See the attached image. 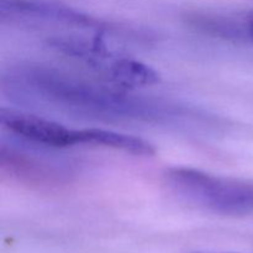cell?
I'll list each match as a JSON object with an SVG mask.
<instances>
[{"label": "cell", "instance_id": "6da1fadb", "mask_svg": "<svg viewBox=\"0 0 253 253\" xmlns=\"http://www.w3.org/2000/svg\"><path fill=\"white\" fill-rule=\"evenodd\" d=\"M1 88L16 104L79 118L183 130L219 127L221 124L215 115L189 104L132 94L121 86L101 85L51 67L29 64L10 69L2 77Z\"/></svg>", "mask_w": 253, "mask_h": 253}, {"label": "cell", "instance_id": "7a4b0ae2", "mask_svg": "<svg viewBox=\"0 0 253 253\" xmlns=\"http://www.w3.org/2000/svg\"><path fill=\"white\" fill-rule=\"evenodd\" d=\"M168 187L198 208L225 216L253 215V180L221 177L192 167L166 170Z\"/></svg>", "mask_w": 253, "mask_h": 253}, {"label": "cell", "instance_id": "3957f363", "mask_svg": "<svg viewBox=\"0 0 253 253\" xmlns=\"http://www.w3.org/2000/svg\"><path fill=\"white\" fill-rule=\"evenodd\" d=\"M0 16L1 20L51 22L78 29H88L96 34L114 30V27L101 20L52 0H0Z\"/></svg>", "mask_w": 253, "mask_h": 253}, {"label": "cell", "instance_id": "277c9868", "mask_svg": "<svg viewBox=\"0 0 253 253\" xmlns=\"http://www.w3.org/2000/svg\"><path fill=\"white\" fill-rule=\"evenodd\" d=\"M2 127L11 135L36 146L51 148H67L79 146L78 128L41 118L21 110L2 108L0 111Z\"/></svg>", "mask_w": 253, "mask_h": 253}, {"label": "cell", "instance_id": "5b68a950", "mask_svg": "<svg viewBox=\"0 0 253 253\" xmlns=\"http://www.w3.org/2000/svg\"><path fill=\"white\" fill-rule=\"evenodd\" d=\"M1 167L10 174L30 183H53L63 174L56 166L36 155L14 147L1 146Z\"/></svg>", "mask_w": 253, "mask_h": 253}, {"label": "cell", "instance_id": "8992f818", "mask_svg": "<svg viewBox=\"0 0 253 253\" xmlns=\"http://www.w3.org/2000/svg\"><path fill=\"white\" fill-rule=\"evenodd\" d=\"M79 145L98 146L136 156H152L155 146L143 138L105 128H79Z\"/></svg>", "mask_w": 253, "mask_h": 253}, {"label": "cell", "instance_id": "52a82bcc", "mask_svg": "<svg viewBox=\"0 0 253 253\" xmlns=\"http://www.w3.org/2000/svg\"><path fill=\"white\" fill-rule=\"evenodd\" d=\"M245 43L253 44V10L244 11Z\"/></svg>", "mask_w": 253, "mask_h": 253}, {"label": "cell", "instance_id": "ba28073f", "mask_svg": "<svg viewBox=\"0 0 253 253\" xmlns=\"http://www.w3.org/2000/svg\"><path fill=\"white\" fill-rule=\"evenodd\" d=\"M195 253H203V252H195Z\"/></svg>", "mask_w": 253, "mask_h": 253}]
</instances>
